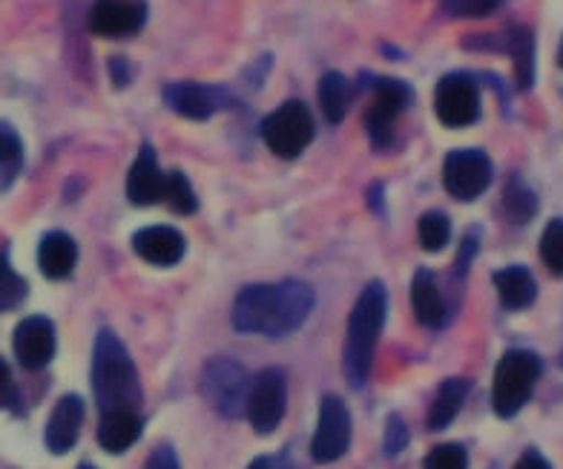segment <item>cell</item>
<instances>
[{
	"instance_id": "obj_34",
	"label": "cell",
	"mask_w": 563,
	"mask_h": 469,
	"mask_svg": "<svg viewBox=\"0 0 563 469\" xmlns=\"http://www.w3.org/2000/svg\"><path fill=\"white\" fill-rule=\"evenodd\" d=\"M144 469H181L178 467V458H176V449L170 444H158L147 458V467Z\"/></svg>"
},
{
	"instance_id": "obj_35",
	"label": "cell",
	"mask_w": 563,
	"mask_h": 469,
	"mask_svg": "<svg viewBox=\"0 0 563 469\" xmlns=\"http://www.w3.org/2000/svg\"><path fill=\"white\" fill-rule=\"evenodd\" d=\"M7 406H15V386H12L9 366L0 358V410H7Z\"/></svg>"
},
{
	"instance_id": "obj_29",
	"label": "cell",
	"mask_w": 563,
	"mask_h": 469,
	"mask_svg": "<svg viewBox=\"0 0 563 469\" xmlns=\"http://www.w3.org/2000/svg\"><path fill=\"white\" fill-rule=\"evenodd\" d=\"M26 280L9 265V257L0 251V312L18 308L26 299Z\"/></svg>"
},
{
	"instance_id": "obj_14",
	"label": "cell",
	"mask_w": 563,
	"mask_h": 469,
	"mask_svg": "<svg viewBox=\"0 0 563 469\" xmlns=\"http://www.w3.org/2000/svg\"><path fill=\"white\" fill-rule=\"evenodd\" d=\"M12 349L23 369H44L55 358V326L46 317H26L18 323L15 335H12Z\"/></svg>"
},
{
	"instance_id": "obj_19",
	"label": "cell",
	"mask_w": 563,
	"mask_h": 469,
	"mask_svg": "<svg viewBox=\"0 0 563 469\" xmlns=\"http://www.w3.org/2000/svg\"><path fill=\"white\" fill-rule=\"evenodd\" d=\"M411 308L417 323L426 328H440L445 323V299L429 269H420L411 280Z\"/></svg>"
},
{
	"instance_id": "obj_23",
	"label": "cell",
	"mask_w": 563,
	"mask_h": 469,
	"mask_svg": "<svg viewBox=\"0 0 563 469\" xmlns=\"http://www.w3.org/2000/svg\"><path fill=\"white\" fill-rule=\"evenodd\" d=\"M351 98H354V87L342 73L331 69L319 78V107H322L328 124H340L349 116Z\"/></svg>"
},
{
	"instance_id": "obj_6",
	"label": "cell",
	"mask_w": 563,
	"mask_h": 469,
	"mask_svg": "<svg viewBox=\"0 0 563 469\" xmlns=\"http://www.w3.org/2000/svg\"><path fill=\"white\" fill-rule=\"evenodd\" d=\"M262 139L274 156L297 159L313 142L311 110L299 98H290L262 121Z\"/></svg>"
},
{
	"instance_id": "obj_25",
	"label": "cell",
	"mask_w": 563,
	"mask_h": 469,
	"mask_svg": "<svg viewBox=\"0 0 563 469\" xmlns=\"http://www.w3.org/2000/svg\"><path fill=\"white\" fill-rule=\"evenodd\" d=\"M23 171V142L9 121H0V190H9Z\"/></svg>"
},
{
	"instance_id": "obj_8",
	"label": "cell",
	"mask_w": 563,
	"mask_h": 469,
	"mask_svg": "<svg viewBox=\"0 0 563 469\" xmlns=\"http://www.w3.org/2000/svg\"><path fill=\"white\" fill-rule=\"evenodd\" d=\"M495 179V164L483 150H452L443 162V185L457 201H475L489 190Z\"/></svg>"
},
{
	"instance_id": "obj_2",
	"label": "cell",
	"mask_w": 563,
	"mask_h": 469,
	"mask_svg": "<svg viewBox=\"0 0 563 469\" xmlns=\"http://www.w3.org/2000/svg\"><path fill=\"white\" fill-rule=\"evenodd\" d=\"M92 389L101 415L107 412H139L141 410V380L133 358L121 337L110 328H101L92 349Z\"/></svg>"
},
{
	"instance_id": "obj_20",
	"label": "cell",
	"mask_w": 563,
	"mask_h": 469,
	"mask_svg": "<svg viewBox=\"0 0 563 469\" xmlns=\"http://www.w3.org/2000/svg\"><path fill=\"white\" fill-rule=\"evenodd\" d=\"M495 288L504 308H509V312L529 308L534 297H538V283H534V276L523 265H509V269L497 271Z\"/></svg>"
},
{
	"instance_id": "obj_5",
	"label": "cell",
	"mask_w": 563,
	"mask_h": 469,
	"mask_svg": "<svg viewBox=\"0 0 563 469\" xmlns=\"http://www.w3.org/2000/svg\"><path fill=\"white\" fill-rule=\"evenodd\" d=\"M251 383L245 366L230 358H216L201 372V395L222 417L247 415Z\"/></svg>"
},
{
	"instance_id": "obj_24",
	"label": "cell",
	"mask_w": 563,
	"mask_h": 469,
	"mask_svg": "<svg viewBox=\"0 0 563 469\" xmlns=\"http://www.w3.org/2000/svg\"><path fill=\"white\" fill-rule=\"evenodd\" d=\"M506 50L515 61V78L520 90H529L534 84V35L527 26H511L506 37Z\"/></svg>"
},
{
	"instance_id": "obj_31",
	"label": "cell",
	"mask_w": 563,
	"mask_h": 469,
	"mask_svg": "<svg viewBox=\"0 0 563 469\" xmlns=\"http://www.w3.org/2000/svg\"><path fill=\"white\" fill-rule=\"evenodd\" d=\"M449 18H489L504 7V0H440Z\"/></svg>"
},
{
	"instance_id": "obj_27",
	"label": "cell",
	"mask_w": 563,
	"mask_h": 469,
	"mask_svg": "<svg viewBox=\"0 0 563 469\" xmlns=\"http://www.w3.org/2000/svg\"><path fill=\"white\" fill-rule=\"evenodd\" d=\"M504 208H506V214H509L511 222L527 225L529 219L534 217V210H538V196L529 190L527 182L515 176V179H509V185H506Z\"/></svg>"
},
{
	"instance_id": "obj_18",
	"label": "cell",
	"mask_w": 563,
	"mask_h": 469,
	"mask_svg": "<svg viewBox=\"0 0 563 469\" xmlns=\"http://www.w3.org/2000/svg\"><path fill=\"white\" fill-rule=\"evenodd\" d=\"M78 262V246L75 239L64 231L46 233L37 246V265L49 280H67Z\"/></svg>"
},
{
	"instance_id": "obj_17",
	"label": "cell",
	"mask_w": 563,
	"mask_h": 469,
	"mask_svg": "<svg viewBox=\"0 0 563 469\" xmlns=\"http://www.w3.org/2000/svg\"><path fill=\"white\" fill-rule=\"evenodd\" d=\"M84 424V401L78 395H64L55 403L49 424H46V449L64 455L78 444Z\"/></svg>"
},
{
	"instance_id": "obj_32",
	"label": "cell",
	"mask_w": 563,
	"mask_h": 469,
	"mask_svg": "<svg viewBox=\"0 0 563 469\" xmlns=\"http://www.w3.org/2000/svg\"><path fill=\"white\" fill-rule=\"evenodd\" d=\"M468 458L466 449L460 447V444H440V447L431 449L426 455V463L422 469H466Z\"/></svg>"
},
{
	"instance_id": "obj_4",
	"label": "cell",
	"mask_w": 563,
	"mask_h": 469,
	"mask_svg": "<svg viewBox=\"0 0 563 469\" xmlns=\"http://www.w3.org/2000/svg\"><path fill=\"white\" fill-rule=\"evenodd\" d=\"M541 358L532 351H506L495 369V386H492V406L500 417H515L541 378Z\"/></svg>"
},
{
	"instance_id": "obj_37",
	"label": "cell",
	"mask_w": 563,
	"mask_h": 469,
	"mask_svg": "<svg viewBox=\"0 0 563 469\" xmlns=\"http://www.w3.org/2000/svg\"><path fill=\"white\" fill-rule=\"evenodd\" d=\"M515 469H552L549 467V461L543 458L541 452H534V449H529V452H523L518 458V463H515Z\"/></svg>"
},
{
	"instance_id": "obj_16",
	"label": "cell",
	"mask_w": 563,
	"mask_h": 469,
	"mask_svg": "<svg viewBox=\"0 0 563 469\" xmlns=\"http://www.w3.org/2000/svg\"><path fill=\"white\" fill-rule=\"evenodd\" d=\"M133 251L150 265L170 269L185 257V237L170 225H150L133 237Z\"/></svg>"
},
{
	"instance_id": "obj_38",
	"label": "cell",
	"mask_w": 563,
	"mask_h": 469,
	"mask_svg": "<svg viewBox=\"0 0 563 469\" xmlns=\"http://www.w3.org/2000/svg\"><path fill=\"white\" fill-rule=\"evenodd\" d=\"M247 469H271V461H267V458H256Z\"/></svg>"
},
{
	"instance_id": "obj_1",
	"label": "cell",
	"mask_w": 563,
	"mask_h": 469,
	"mask_svg": "<svg viewBox=\"0 0 563 469\" xmlns=\"http://www.w3.org/2000/svg\"><path fill=\"white\" fill-rule=\"evenodd\" d=\"M313 299L311 285L299 280L247 285L233 303V328L242 335L285 337L308 320Z\"/></svg>"
},
{
	"instance_id": "obj_21",
	"label": "cell",
	"mask_w": 563,
	"mask_h": 469,
	"mask_svg": "<svg viewBox=\"0 0 563 469\" xmlns=\"http://www.w3.org/2000/svg\"><path fill=\"white\" fill-rule=\"evenodd\" d=\"M141 435V415L139 412H107L101 415L98 426V444L112 455H121L133 447Z\"/></svg>"
},
{
	"instance_id": "obj_40",
	"label": "cell",
	"mask_w": 563,
	"mask_h": 469,
	"mask_svg": "<svg viewBox=\"0 0 563 469\" xmlns=\"http://www.w3.org/2000/svg\"><path fill=\"white\" fill-rule=\"evenodd\" d=\"M78 469H96V467H92V463H81V467H78Z\"/></svg>"
},
{
	"instance_id": "obj_15",
	"label": "cell",
	"mask_w": 563,
	"mask_h": 469,
	"mask_svg": "<svg viewBox=\"0 0 563 469\" xmlns=\"http://www.w3.org/2000/svg\"><path fill=\"white\" fill-rule=\"evenodd\" d=\"M164 176L167 173L158 167L156 150L150 148V144H141L139 156H135L133 167H130V176H126V199L133 201L135 208H147V205L162 201Z\"/></svg>"
},
{
	"instance_id": "obj_22",
	"label": "cell",
	"mask_w": 563,
	"mask_h": 469,
	"mask_svg": "<svg viewBox=\"0 0 563 469\" xmlns=\"http://www.w3.org/2000/svg\"><path fill=\"white\" fill-rule=\"evenodd\" d=\"M468 389H472V383H468L466 378H449L440 383L438 395H434L429 410L431 433H440V429H445V426L452 424L454 417H457L460 406H463V401L468 397Z\"/></svg>"
},
{
	"instance_id": "obj_33",
	"label": "cell",
	"mask_w": 563,
	"mask_h": 469,
	"mask_svg": "<svg viewBox=\"0 0 563 469\" xmlns=\"http://www.w3.org/2000/svg\"><path fill=\"white\" fill-rule=\"evenodd\" d=\"M386 455H400L402 449L408 447V429H406V421L400 415H391L386 424Z\"/></svg>"
},
{
	"instance_id": "obj_30",
	"label": "cell",
	"mask_w": 563,
	"mask_h": 469,
	"mask_svg": "<svg viewBox=\"0 0 563 469\" xmlns=\"http://www.w3.org/2000/svg\"><path fill=\"white\" fill-rule=\"evenodd\" d=\"M541 260L555 276H563V219H552L543 228L541 237Z\"/></svg>"
},
{
	"instance_id": "obj_12",
	"label": "cell",
	"mask_w": 563,
	"mask_h": 469,
	"mask_svg": "<svg viewBox=\"0 0 563 469\" xmlns=\"http://www.w3.org/2000/svg\"><path fill=\"white\" fill-rule=\"evenodd\" d=\"M164 105L178 112L181 119L208 121L210 116L222 112L230 105V92L224 87L199 81H176L164 87Z\"/></svg>"
},
{
	"instance_id": "obj_36",
	"label": "cell",
	"mask_w": 563,
	"mask_h": 469,
	"mask_svg": "<svg viewBox=\"0 0 563 469\" xmlns=\"http://www.w3.org/2000/svg\"><path fill=\"white\" fill-rule=\"evenodd\" d=\"M110 78L115 87H126L133 81V67L126 58H110Z\"/></svg>"
},
{
	"instance_id": "obj_26",
	"label": "cell",
	"mask_w": 563,
	"mask_h": 469,
	"mask_svg": "<svg viewBox=\"0 0 563 469\" xmlns=\"http://www.w3.org/2000/svg\"><path fill=\"white\" fill-rule=\"evenodd\" d=\"M162 201L170 205V210L181 214V217H190L199 208V199H196L194 185L187 182V176L181 171H170L164 176V194Z\"/></svg>"
},
{
	"instance_id": "obj_9",
	"label": "cell",
	"mask_w": 563,
	"mask_h": 469,
	"mask_svg": "<svg viewBox=\"0 0 563 469\" xmlns=\"http://www.w3.org/2000/svg\"><path fill=\"white\" fill-rule=\"evenodd\" d=\"M434 112L440 124L460 130L481 119V87L475 75L449 73L434 87Z\"/></svg>"
},
{
	"instance_id": "obj_7",
	"label": "cell",
	"mask_w": 563,
	"mask_h": 469,
	"mask_svg": "<svg viewBox=\"0 0 563 469\" xmlns=\"http://www.w3.org/2000/svg\"><path fill=\"white\" fill-rule=\"evenodd\" d=\"M371 92L374 96H371V107L365 112V130L371 135V144L383 150L394 142V124L411 107L415 90L406 81H400V78L377 75L371 81Z\"/></svg>"
},
{
	"instance_id": "obj_28",
	"label": "cell",
	"mask_w": 563,
	"mask_h": 469,
	"mask_svg": "<svg viewBox=\"0 0 563 469\" xmlns=\"http://www.w3.org/2000/svg\"><path fill=\"white\" fill-rule=\"evenodd\" d=\"M417 233H420V246L426 251L438 253L449 246V237H452V222L445 214L440 210H429V214H422L420 222H417Z\"/></svg>"
},
{
	"instance_id": "obj_39",
	"label": "cell",
	"mask_w": 563,
	"mask_h": 469,
	"mask_svg": "<svg viewBox=\"0 0 563 469\" xmlns=\"http://www.w3.org/2000/svg\"><path fill=\"white\" fill-rule=\"evenodd\" d=\"M558 64L563 67V41H561V50H558Z\"/></svg>"
},
{
	"instance_id": "obj_13",
	"label": "cell",
	"mask_w": 563,
	"mask_h": 469,
	"mask_svg": "<svg viewBox=\"0 0 563 469\" xmlns=\"http://www.w3.org/2000/svg\"><path fill=\"white\" fill-rule=\"evenodd\" d=\"M147 21V7L139 0H96L89 9V30L98 37H130Z\"/></svg>"
},
{
	"instance_id": "obj_10",
	"label": "cell",
	"mask_w": 563,
	"mask_h": 469,
	"mask_svg": "<svg viewBox=\"0 0 563 469\" xmlns=\"http://www.w3.org/2000/svg\"><path fill=\"white\" fill-rule=\"evenodd\" d=\"M288 406V383L282 369H265L253 378L247 397V417L260 435H271L285 417Z\"/></svg>"
},
{
	"instance_id": "obj_3",
	"label": "cell",
	"mask_w": 563,
	"mask_h": 469,
	"mask_svg": "<svg viewBox=\"0 0 563 469\" xmlns=\"http://www.w3.org/2000/svg\"><path fill=\"white\" fill-rule=\"evenodd\" d=\"M388 297L386 285L368 283L365 291L351 308L349 328H345V349H342V363H345V378L351 386L363 389L368 383L371 366H374V351L377 340L386 326Z\"/></svg>"
},
{
	"instance_id": "obj_11",
	"label": "cell",
	"mask_w": 563,
	"mask_h": 469,
	"mask_svg": "<svg viewBox=\"0 0 563 469\" xmlns=\"http://www.w3.org/2000/svg\"><path fill=\"white\" fill-rule=\"evenodd\" d=\"M349 444H351L349 406L342 403V397L325 395L322 397V403H319V424L311 444L313 461L319 463L340 461L342 455L349 452Z\"/></svg>"
}]
</instances>
